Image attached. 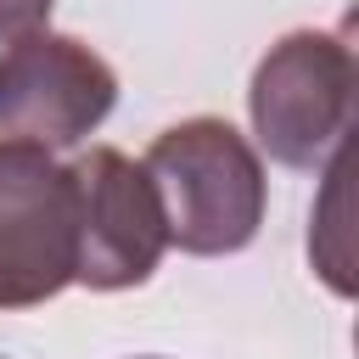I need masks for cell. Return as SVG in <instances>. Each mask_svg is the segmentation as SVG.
<instances>
[{"label": "cell", "mask_w": 359, "mask_h": 359, "mask_svg": "<svg viewBox=\"0 0 359 359\" xmlns=\"http://www.w3.org/2000/svg\"><path fill=\"white\" fill-rule=\"evenodd\" d=\"M140 168L151 174V191L163 202L168 247L191 258H224L252 247L264 224V163L252 140L224 118H185L168 123Z\"/></svg>", "instance_id": "cell-1"}, {"label": "cell", "mask_w": 359, "mask_h": 359, "mask_svg": "<svg viewBox=\"0 0 359 359\" xmlns=\"http://www.w3.org/2000/svg\"><path fill=\"white\" fill-rule=\"evenodd\" d=\"M348 101H353V50L342 34L325 28H292L280 34L247 84V112L258 146L280 168L320 174L348 135Z\"/></svg>", "instance_id": "cell-2"}, {"label": "cell", "mask_w": 359, "mask_h": 359, "mask_svg": "<svg viewBox=\"0 0 359 359\" xmlns=\"http://www.w3.org/2000/svg\"><path fill=\"white\" fill-rule=\"evenodd\" d=\"M118 107V73L101 50L56 28H22L0 45V135L45 151L79 146Z\"/></svg>", "instance_id": "cell-3"}, {"label": "cell", "mask_w": 359, "mask_h": 359, "mask_svg": "<svg viewBox=\"0 0 359 359\" xmlns=\"http://www.w3.org/2000/svg\"><path fill=\"white\" fill-rule=\"evenodd\" d=\"M73 174L34 140L0 135V314L39 309L73 286Z\"/></svg>", "instance_id": "cell-4"}, {"label": "cell", "mask_w": 359, "mask_h": 359, "mask_svg": "<svg viewBox=\"0 0 359 359\" xmlns=\"http://www.w3.org/2000/svg\"><path fill=\"white\" fill-rule=\"evenodd\" d=\"M67 174H73V213H79L73 280L90 292H129L151 280V269L168 252V224L151 174L118 146L79 151Z\"/></svg>", "instance_id": "cell-5"}, {"label": "cell", "mask_w": 359, "mask_h": 359, "mask_svg": "<svg viewBox=\"0 0 359 359\" xmlns=\"http://www.w3.org/2000/svg\"><path fill=\"white\" fill-rule=\"evenodd\" d=\"M50 6H56V0H0V45H6L11 34H22V28H39V22L50 17Z\"/></svg>", "instance_id": "cell-6"}, {"label": "cell", "mask_w": 359, "mask_h": 359, "mask_svg": "<svg viewBox=\"0 0 359 359\" xmlns=\"http://www.w3.org/2000/svg\"><path fill=\"white\" fill-rule=\"evenodd\" d=\"M146 359H151V353H146Z\"/></svg>", "instance_id": "cell-7"}]
</instances>
